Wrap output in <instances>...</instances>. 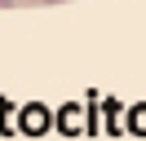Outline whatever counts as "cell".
I'll list each match as a JSON object with an SVG mask.
<instances>
[{
  "label": "cell",
  "instance_id": "cell-2",
  "mask_svg": "<svg viewBox=\"0 0 146 141\" xmlns=\"http://www.w3.org/2000/svg\"><path fill=\"white\" fill-rule=\"evenodd\" d=\"M9 5H13V0H0V9H9Z\"/></svg>",
  "mask_w": 146,
  "mask_h": 141
},
{
  "label": "cell",
  "instance_id": "cell-1",
  "mask_svg": "<svg viewBox=\"0 0 146 141\" xmlns=\"http://www.w3.org/2000/svg\"><path fill=\"white\" fill-rule=\"evenodd\" d=\"M40 5H62V0H40Z\"/></svg>",
  "mask_w": 146,
  "mask_h": 141
}]
</instances>
